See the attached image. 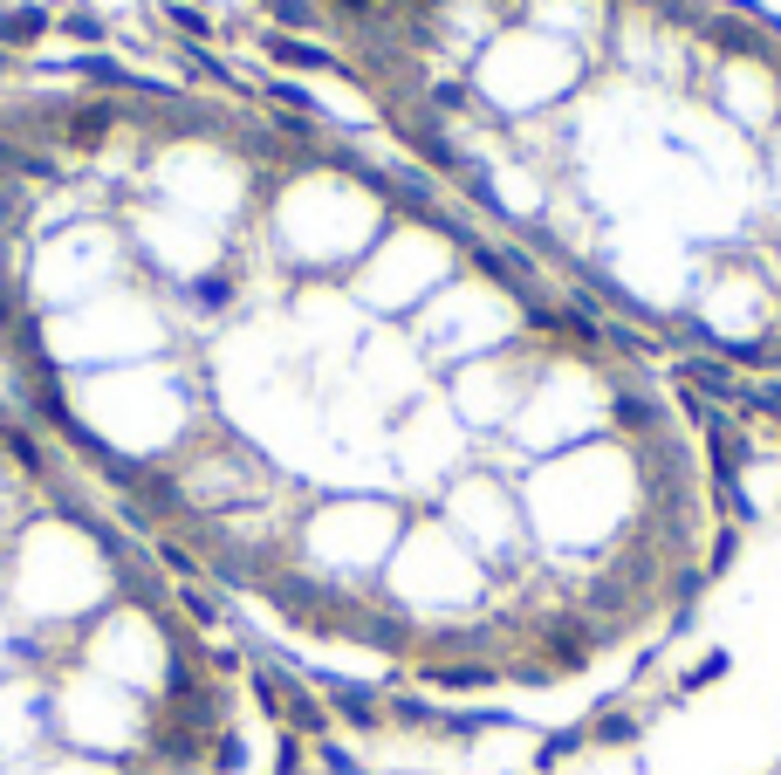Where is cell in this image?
Masks as SVG:
<instances>
[{"mask_svg": "<svg viewBox=\"0 0 781 775\" xmlns=\"http://www.w3.org/2000/svg\"><path fill=\"white\" fill-rule=\"evenodd\" d=\"M42 35H48L42 8H0V48H35Z\"/></svg>", "mask_w": 781, "mask_h": 775, "instance_id": "1", "label": "cell"}, {"mask_svg": "<svg viewBox=\"0 0 781 775\" xmlns=\"http://www.w3.org/2000/svg\"><path fill=\"white\" fill-rule=\"evenodd\" d=\"M268 56H275V62H295V69H336V56H323V48H308V42H295V35H275Z\"/></svg>", "mask_w": 781, "mask_h": 775, "instance_id": "2", "label": "cell"}, {"mask_svg": "<svg viewBox=\"0 0 781 775\" xmlns=\"http://www.w3.org/2000/svg\"><path fill=\"white\" fill-rule=\"evenodd\" d=\"M103 131H110V103H90V111H75V131H69V138H75V144H96Z\"/></svg>", "mask_w": 781, "mask_h": 775, "instance_id": "3", "label": "cell"}, {"mask_svg": "<svg viewBox=\"0 0 781 775\" xmlns=\"http://www.w3.org/2000/svg\"><path fill=\"white\" fill-rule=\"evenodd\" d=\"M165 21H172V28H178V35H186V42H193V48H206V35H213V21H206V14H199V8H172V14H165Z\"/></svg>", "mask_w": 781, "mask_h": 775, "instance_id": "4", "label": "cell"}, {"mask_svg": "<svg viewBox=\"0 0 781 775\" xmlns=\"http://www.w3.org/2000/svg\"><path fill=\"white\" fill-rule=\"evenodd\" d=\"M83 76H90V83H103V90H130V69H117L110 56H83Z\"/></svg>", "mask_w": 781, "mask_h": 775, "instance_id": "5", "label": "cell"}, {"mask_svg": "<svg viewBox=\"0 0 781 775\" xmlns=\"http://www.w3.org/2000/svg\"><path fill=\"white\" fill-rule=\"evenodd\" d=\"M62 28H69L75 42H90V48L103 42V21H96V14H62Z\"/></svg>", "mask_w": 781, "mask_h": 775, "instance_id": "6", "label": "cell"}, {"mask_svg": "<svg viewBox=\"0 0 781 775\" xmlns=\"http://www.w3.org/2000/svg\"><path fill=\"white\" fill-rule=\"evenodd\" d=\"M713 42H726V48H741V56H747V48H754V35L741 28V21H713Z\"/></svg>", "mask_w": 781, "mask_h": 775, "instance_id": "7", "label": "cell"}, {"mask_svg": "<svg viewBox=\"0 0 781 775\" xmlns=\"http://www.w3.org/2000/svg\"><path fill=\"white\" fill-rule=\"evenodd\" d=\"M268 8L289 21V28H308V21H316V14H308V0H268Z\"/></svg>", "mask_w": 781, "mask_h": 775, "instance_id": "8", "label": "cell"}, {"mask_svg": "<svg viewBox=\"0 0 781 775\" xmlns=\"http://www.w3.org/2000/svg\"><path fill=\"white\" fill-rule=\"evenodd\" d=\"M432 103H439V111H459V103H466V83H439Z\"/></svg>", "mask_w": 781, "mask_h": 775, "instance_id": "9", "label": "cell"}, {"mask_svg": "<svg viewBox=\"0 0 781 775\" xmlns=\"http://www.w3.org/2000/svg\"><path fill=\"white\" fill-rule=\"evenodd\" d=\"M343 8H357V14H363V8H371V0H343Z\"/></svg>", "mask_w": 781, "mask_h": 775, "instance_id": "10", "label": "cell"}, {"mask_svg": "<svg viewBox=\"0 0 781 775\" xmlns=\"http://www.w3.org/2000/svg\"><path fill=\"white\" fill-rule=\"evenodd\" d=\"M0 69H8V48H0Z\"/></svg>", "mask_w": 781, "mask_h": 775, "instance_id": "11", "label": "cell"}]
</instances>
